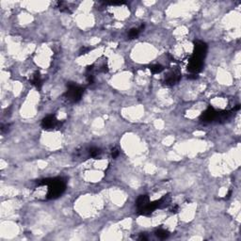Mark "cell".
I'll return each mask as SVG.
<instances>
[{"label": "cell", "instance_id": "cell-1", "mask_svg": "<svg viewBox=\"0 0 241 241\" xmlns=\"http://www.w3.org/2000/svg\"><path fill=\"white\" fill-rule=\"evenodd\" d=\"M66 184L62 180V178H52L50 184L48 185V192L47 198L48 199H56L62 195L65 191Z\"/></svg>", "mask_w": 241, "mask_h": 241}, {"label": "cell", "instance_id": "cell-2", "mask_svg": "<svg viewBox=\"0 0 241 241\" xmlns=\"http://www.w3.org/2000/svg\"><path fill=\"white\" fill-rule=\"evenodd\" d=\"M67 88H68V90L65 93L66 99L71 101V102H74V103L78 102L82 97V94L84 92V89L77 86L76 84L74 82H69L67 84Z\"/></svg>", "mask_w": 241, "mask_h": 241}, {"label": "cell", "instance_id": "cell-3", "mask_svg": "<svg viewBox=\"0 0 241 241\" xmlns=\"http://www.w3.org/2000/svg\"><path fill=\"white\" fill-rule=\"evenodd\" d=\"M60 122L57 120L55 115H49L41 121V127L45 130L54 129L59 126Z\"/></svg>", "mask_w": 241, "mask_h": 241}, {"label": "cell", "instance_id": "cell-4", "mask_svg": "<svg viewBox=\"0 0 241 241\" xmlns=\"http://www.w3.org/2000/svg\"><path fill=\"white\" fill-rule=\"evenodd\" d=\"M218 113V111L215 110V108L210 107L202 113L200 119L204 122H214L217 120Z\"/></svg>", "mask_w": 241, "mask_h": 241}, {"label": "cell", "instance_id": "cell-5", "mask_svg": "<svg viewBox=\"0 0 241 241\" xmlns=\"http://www.w3.org/2000/svg\"><path fill=\"white\" fill-rule=\"evenodd\" d=\"M206 49H207V46L206 44L204 43V41H195V46H194V53H193V57L195 58H201V59H204L205 54H206Z\"/></svg>", "mask_w": 241, "mask_h": 241}, {"label": "cell", "instance_id": "cell-6", "mask_svg": "<svg viewBox=\"0 0 241 241\" xmlns=\"http://www.w3.org/2000/svg\"><path fill=\"white\" fill-rule=\"evenodd\" d=\"M181 76L178 72H172L171 74H169L167 76V77L165 78V84L166 85H174L178 81H179Z\"/></svg>", "mask_w": 241, "mask_h": 241}, {"label": "cell", "instance_id": "cell-7", "mask_svg": "<svg viewBox=\"0 0 241 241\" xmlns=\"http://www.w3.org/2000/svg\"><path fill=\"white\" fill-rule=\"evenodd\" d=\"M149 203H150V200L147 195H140L137 199V201H136V205H137L138 209H140L144 207L145 205H147Z\"/></svg>", "mask_w": 241, "mask_h": 241}, {"label": "cell", "instance_id": "cell-8", "mask_svg": "<svg viewBox=\"0 0 241 241\" xmlns=\"http://www.w3.org/2000/svg\"><path fill=\"white\" fill-rule=\"evenodd\" d=\"M41 82H43V81H41L40 73H35V75L33 76V78L31 79V83H32L36 88L40 89L41 87Z\"/></svg>", "mask_w": 241, "mask_h": 241}, {"label": "cell", "instance_id": "cell-9", "mask_svg": "<svg viewBox=\"0 0 241 241\" xmlns=\"http://www.w3.org/2000/svg\"><path fill=\"white\" fill-rule=\"evenodd\" d=\"M169 232L168 231H166V230H164V229H158L155 231V236H158V238H160V239H166L168 236H169Z\"/></svg>", "mask_w": 241, "mask_h": 241}, {"label": "cell", "instance_id": "cell-10", "mask_svg": "<svg viewBox=\"0 0 241 241\" xmlns=\"http://www.w3.org/2000/svg\"><path fill=\"white\" fill-rule=\"evenodd\" d=\"M101 150L99 148H96V147H91L90 150H89V154L91 158H98V156L101 154Z\"/></svg>", "mask_w": 241, "mask_h": 241}, {"label": "cell", "instance_id": "cell-11", "mask_svg": "<svg viewBox=\"0 0 241 241\" xmlns=\"http://www.w3.org/2000/svg\"><path fill=\"white\" fill-rule=\"evenodd\" d=\"M150 70L153 74H159V73H161L164 70V67L160 64H154L150 67Z\"/></svg>", "mask_w": 241, "mask_h": 241}, {"label": "cell", "instance_id": "cell-12", "mask_svg": "<svg viewBox=\"0 0 241 241\" xmlns=\"http://www.w3.org/2000/svg\"><path fill=\"white\" fill-rule=\"evenodd\" d=\"M140 32V28H132L129 30V32H128V37L130 39H135V38H137L139 36Z\"/></svg>", "mask_w": 241, "mask_h": 241}, {"label": "cell", "instance_id": "cell-13", "mask_svg": "<svg viewBox=\"0 0 241 241\" xmlns=\"http://www.w3.org/2000/svg\"><path fill=\"white\" fill-rule=\"evenodd\" d=\"M119 154H120V152H119V150H118L117 148H113V149L111 150V155H112V158H118Z\"/></svg>", "mask_w": 241, "mask_h": 241}, {"label": "cell", "instance_id": "cell-14", "mask_svg": "<svg viewBox=\"0 0 241 241\" xmlns=\"http://www.w3.org/2000/svg\"><path fill=\"white\" fill-rule=\"evenodd\" d=\"M90 50V49L89 47H83V48H82V49L80 50V55L88 53V52H89Z\"/></svg>", "mask_w": 241, "mask_h": 241}, {"label": "cell", "instance_id": "cell-15", "mask_svg": "<svg viewBox=\"0 0 241 241\" xmlns=\"http://www.w3.org/2000/svg\"><path fill=\"white\" fill-rule=\"evenodd\" d=\"M87 80H88V83H90V84H92L93 81H94L93 76H92L91 75H88V76H87Z\"/></svg>", "mask_w": 241, "mask_h": 241}, {"label": "cell", "instance_id": "cell-16", "mask_svg": "<svg viewBox=\"0 0 241 241\" xmlns=\"http://www.w3.org/2000/svg\"><path fill=\"white\" fill-rule=\"evenodd\" d=\"M139 239H140V240H147V239H148V237L145 236V234H140V236Z\"/></svg>", "mask_w": 241, "mask_h": 241}]
</instances>
